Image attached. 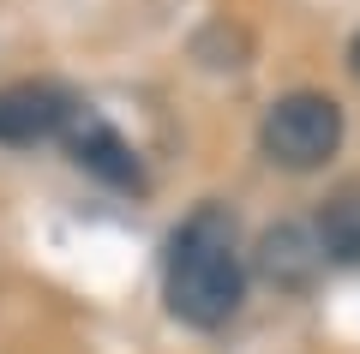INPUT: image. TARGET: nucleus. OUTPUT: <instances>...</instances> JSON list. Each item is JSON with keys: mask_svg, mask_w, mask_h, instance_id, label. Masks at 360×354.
Returning <instances> with one entry per match:
<instances>
[{"mask_svg": "<svg viewBox=\"0 0 360 354\" xmlns=\"http://www.w3.org/2000/svg\"><path fill=\"white\" fill-rule=\"evenodd\" d=\"M168 312L193 330H217L246 301V265H240V228L229 204H198L168 241L162 265Z\"/></svg>", "mask_w": 360, "mask_h": 354, "instance_id": "1", "label": "nucleus"}, {"mask_svg": "<svg viewBox=\"0 0 360 354\" xmlns=\"http://www.w3.org/2000/svg\"><path fill=\"white\" fill-rule=\"evenodd\" d=\"M258 144H264L270 163H283V168H319L342 144V108L324 90H288V96H276L264 108Z\"/></svg>", "mask_w": 360, "mask_h": 354, "instance_id": "2", "label": "nucleus"}, {"mask_svg": "<svg viewBox=\"0 0 360 354\" xmlns=\"http://www.w3.org/2000/svg\"><path fill=\"white\" fill-rule=\"evenodd\" d=\"M84 102L60 84H0V144H42V139H60L66 127L78 120Z\"/></svg>", "mask_w": 360, "mask_h": 354, "instance_id": "3", "label": "nucleus"}, {"mask_svg": "<svg viewBox=\"0 0 360 354\" xmlns=\"http://www.w3.org/2000/svg\"><path fill=\"white\" fill-rule=\"evenodd\" d=\"M66 144H72L78 168H90L96 180H108V187H120V192H144V168H139V156H132V144L120 139L108 120H96L90 108H78V120L66 127Z\"/></svg>", "mask_w": 360, "mask_h": 354, "instance_id": "4", "label": "nucleus"}, {"mask_svg": "<svg viewBox=\"0 0 360 354\" xmlns=\"http://www.w3.org/2000/svg\"><path fill=\"white\" fill-rule=\"evenodd\" d=\"M319 258H324L319 241H312L307 228H295V222L270 228L264 246H258V265H264V277L276 282V289H307L312 270H319Z\"/></svg>", "mask_w": 360, "mask_h": 354, "instance_id": "5", "label": "nucleus"}, {"mask_svg": "<svg viewBox=\"0 0 360 354\" xmlns=\"http://www.w3.org/2000/svg\"><path fill=\"white\" fill-rule=\"evenodd\" d=\"M324 258L336 265H360V187H336L319 210V228H312Z\"/></svg>", "mask_w": 360, "mask_h": 354, "instance_id": "6", "label": "nucleus"}, {"mask_svg": "<svg viewBox=\"0 0 360 354\" xmlns=\"http://www.w3.org/2000/svg\"><path fill=\"white\" fill-rule=\"evenodd\" d=\"M348 61H354V72H360V37H354V49H348Z\"/></svg>", "mask_w": 360, "mask_h": 354, "instance_id": "7", "label": "nucleus"}]
</instances>
